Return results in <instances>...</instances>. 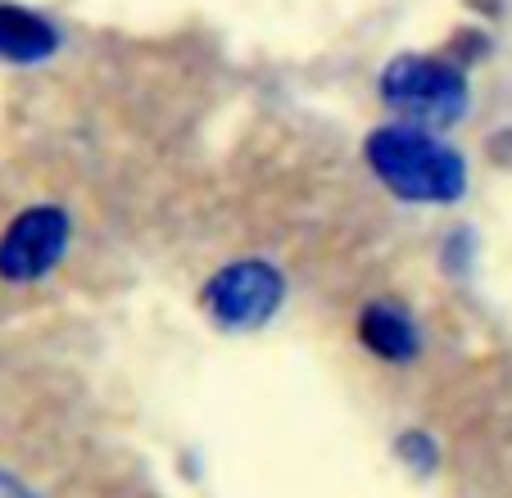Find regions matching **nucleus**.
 Listing matches in <instances>:
<instances>
[{
    "label": "nucleus",
    "mask_w": 512,
    "mask_h": 498,
    "mask_svg": "<svg viewBox=\"0 0 512 498\" xmlns=\"http://www.w3.org/2000/svg\"><path fill=\"white\" fill-rule=\"evenodd\" d=\"M381 100L413 127H449L467 114V77L440 55H399L381 73Z\"/></svg>",
    "instance_id": "f03ea898"
},
{
    "label": "nucleus",
    "mask_w": 512,
    "mask_h": 498,
    "mask_svg": "<svg viewBox=\"0 0 512 498\" xmlns=\"http://www.w3.org/2000/svg\"><path fill=\"white\" fill-rule=\"evenodd\" d=\"M358 340L381 358V363H413L422 336H417V322L404 313L399 304H368L358 313Z\"/></svg>",
    "instance_id": "39448f33"
},
{
    "label": "nucleus",
    "mask_w": 512,
    "mask_h": 498,
    "mask_svg": "<svg viewBox=\"0 0 512 498\" xmlns=\"http://www.w3.org/2000/svg\"><path fill=\"white\" fill-rule=\"evenodd\" d=\"M68 240H73V218L59 204L23 209L10 227L0 231V281H10V286L46 281L64 263Z\"/></svg>",
    "instance_id": "7ed1b4c3"
},
{
    "label": "nucleus",
    "mask_w": 512,
    "mask_h": 498,
    "mask_svg": "<svg viewBox=\"0 0 512 498\" xmlns=\"http://www.w3.org/2000/svg\"><path fill=\"white\" fill-rule=\"evenodd\" d=\"M59 46V32L41 14L0 0V64H41Z\"/></svg>",
    "instance_id": "423d86ee"
},
{
    "label": "nucleus",
    "mask_w": 512,
    "mask_h": 498,
    "mask_svg": "<svg viewBox=\"0 0 512 498\" xmlns=\"http://www.w3.org/2000/svg\"><path fill=\"white\" fill-rule=\"evenodd\" d=\"M281 299H286V281L263 259L232 263V268L213 272L209 286H204V308L227 331H254V326L272 322Z\"/></svg>",
    "instance_id": "20e7f679"
},
{
    "label": "nucleus",
    "mask_w": 512,
    "mask_h": 498,
    "mask_svg": "<svg viewBox=\"0 0 512 498\" xmlns=\"http://www.w3.org/2000/svg\"><path fill=\"white\" fill-rule=\"evenodd\" d=\"M390 195L413 204H454L467 191V163L454 145L413 123H386L363 145Z\"/></svg>",
    "instance_id": "f257e3e1"
},
{
    "label": "nucleus",
    "mask_w": 512,
    "mask_h": 498,
    "mask_svg": "<svg viewBox=\"0 0 512 498\" xmlns=\"http://www.w3.org/2000/svg\"><path fill=\"white\" fill-rule=\"evenodd\" d=\"M395 453L404 458V467H413V471H435V462H440V449L431 444V435L426 431H404L399 435V444H395Z\"/></svg>",
    "instance_id": "0eeeda50"
},
{
    "label": "nucleus",
    "mask_w": 512,
    "mask_h": 498,
    "mask_svg": "<svg viewBox=\"0 0 512 498\" xmlns=\"http://www.w3.org/2000/svg\"><path fill=\"white\" fill-rule=\"evenodd\" d=\"M0 498H32V494L14 476H5V471H0Z\"/></svg>",
    "instance_id": "6e6552de"
}]
</instances>
